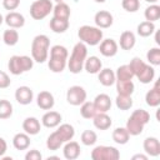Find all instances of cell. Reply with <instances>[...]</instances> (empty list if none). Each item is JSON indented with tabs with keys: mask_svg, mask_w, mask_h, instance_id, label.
<instances>
[{
	"mask_svg": "<svg viewBox=\"0 0 160 160\" xmlns=\"http://www.w3.org/2000/svg\"><path fill=\"white\" fill-rule=\"evenodd\" d=\"M150 121V114L144 109L134 110L126 121V130L130 135L136 136L140 135L145 128V125Z\"/></svg>",
	"mask_w": 160,
	"mask_h": 160,
	"instance_id": "obj_1",
	"label": "cell"
},
{
	"mask_svg": "<svg viewBox=\"0 0 160 160\" xmlns=\"http://www.w3.org/2000/svg\"><path fill=\"white\" fill-rule=\"evenodd\" d=\"M68 49L62 45H54L50 49V59L48 66L52 72H62L68 65Z\"/></svg>",
	"mask_w": 160,
	"mask_h": 160,
	"instance_id": "obj_2",
	"label": "cell"
},
{
	"mask_svg": "<svg viewBox=\"0 0 160 160\" xmlns=\"http://www.w3.org/2000/svg\"><path fill=\"white\" fill-rule=\"evenodd\" d=\"M129 66L132 70L134 76L138 78V80L142 84H150L155 78V70L151 65L144 62L140 58H132Z\"/></svg>",
	"mask_w": 160,
	"mask_h": 160,
	"instance_id": "obj_3",
	"label": "cell"
},
{
	"mask_svg": "<svg viewBox=\"0 0 160 160\" xmlns=\"http://www.w3.org/2000/svg\"><path fill=\"white\" fill-rule=\"evenodd\" d=\"M50 40L46 35H36L31 41V58L34 61L41 64L48 60Z\"/></svg>",
	"mask_w": 160,
	"mask_h": 160,
	"instance_id": "obj_4",
	"label": "cell"
},
{
	"mask_svg": "<svg viewBox=\"0 0 160 160\" xmlns=\"http://www.w3.org/2000/svg\"><path fill=\"white\" fill-rule=\"evenodd\" d=\"M88 56V48L84 42L79 41L75 44V46L72 48L70 59L68 60V68L70 70V72L72 74H79L82 69H84V62L85 59Z\"/></svg>",
	"mask_w": 160,
	"mask_h": 160,
	"instance_id": "obj_5",
	"label": "cell"
},
{
	"mask_svg": "<svg viewBox=\"0 0 160 160\" xmlns=\"http://www.w3.org/2000/svg\"><path fill=\"white\" fill-rule=\"evenodd\" d=\"M102 30L98 26H90V25H82L78 30V36L81 42L85 45L95 46L99 45L102 40Z\"/></svg>",
	"mask_w": 160,
	"mask_h": 160,
	"instance_id": "obj_6",
	"label": "cell"
},
{
	"mask_svg": "<svg viewBox=\"0 0 160 160\" xmlns=\"http://www.w3.org/2000/svg\"><path fill=\"white\" fill-rule=\"evenodd\" d=\"M34 66V60L26 55H14L9 59L8 68L12 75H21L25 71L31 70Z\"/></svg>",
	"mask_w": 160,
	"mask_h": 160,
	"instance_id": "obj_7",
	"label": "cell"
},
{
	"mask_svg": "<svg viewBox=\"0 0 160 160\" xmlns=\"http://www.w3.org/2000/svg\"><path fill=\"white\" fill-rule=\"evenodd\" d=\"M51 0H36L30 5V16L34 20H42L52 11Z\"/></svg>",
	"mask_w": 160,
	"mask_h": 160,
	"instance_id": "obj_8",
	"label": "cell"
},
{
	"mask_svg": "<svg viewBox=\"0 0 160 160\" xmlns=\"http://www.w3.org/2000/svg\"><path fill=\"white\" fill-rule=\"evenodd\" d=\"M119 158H120V152L114 146L99 145L94 148V150L91 151L92 160H118Z\"/></svg>",
	"mask_w": 160,
	"mask_h": 160,
	"instance_id": "obj_9",
	"label": "cell"
},
{
	"mask_svg": "<svg viewBox=\"0 0 160 160\" xmlns=\"http://www.w3.org/2000/svg\"><path fill=\"white\" fill-rule=\"evenodd\" d=\"M66 101L72 106H79L86 101V91L80 85L70 86L66 91Z\"/></svg>",
	"mask_w": 160,
	"mask_h": 160,
	"instance_id": "obj_10",
	"label": "cell"
},
{
	"mask_svg": "<svg viewBox=\"0 0 160 160\" xmlns=\"http://www.w3.org/2000/svg\"><path fill=\"white\" fill-rule=\"evenodd\" d=\"M118 48H119V45L114 39H105V40H101L99 44L100 54L102 56H106V58L115 56L118 52Z\"/></svg>",
	"mask_w": 160,
	"mask_h": 160,
	"instance_id": "obj_11",
	"label": "cell"
},
{
	"mask_svg": "<svg viewBox=\"0 0 160 160\" xmlns=\"http://www.w3.org/2000/svg\"><path fill=\"white\" fill-rule=\"evenodd\" d=\"M34 99V92L29 86H19L15 91V100L20 105H29Z\"/></svg>",
	"mask_w": 160,
	"mask_h": 160,
	"instance_id": "obj_12",
	"label": "cell"
},
{
	"mask_svg": "<svg viewBox=\"0 0 160 160\" xmlns=\"http://www.w3.org/2000/svg\"><path fill=\"white\" fill-rule=\"evenodd\" d=\"M36 104L42 110H51L55 105L54 95L49 91H40L36 96Z\"/></svg>",
	"mask_w": 160,
	"mask_h": 160,
	"instance_id": "obj_13",
	"label": "cell"
},
{
	"mask_svg": "<svg viewBox=\"0 0 160 160\" xmlns=\"http://www.w3.org/2000/svg\"><path fill=\"white\" fill-rule=\"evenodd\" d=\"M94 21H95V24H96L98 28H100V29H108V28H110L112 25L114 18H112V15L109 11L100 10V11H98L95 14Z\"/></svg>",
	"mask_w": 160,
	"mask_h": 160,
	"instance_id": "obj_14",
	"label": "cell"
},
{
	"mask_svg": "<svg viewBox=\"0 0 160 160\" xmlns=\"http://www.w3.org/2000/svg\"><path fill=\"white\" fill-rule=\"evenodd\" d=\"M145 101L150 108H156L160 105V84H159V81H155L154 86L146 92Z\"/></svg>",
	"mask_w": 160,
	"mask_h": 160,
	"instance_id": "obj_15",
	"label": "cell"
},
{
	"mask_svg": "<svg viewBox=\"0 0 160 160\" xmlns=\"http://www.w3.org/2000/svg\"><path fill=\"white\" fill-rule=\"evenodd\" d=\"M142 148H144V151L149 156H154L155 158V156L160 155V142H159L158 138H154V136L146 138L144 140Z\"/></svg>",
	"mask_w": 160,
	"mask_h": 160,
	"instance_id": "obj_16",
	"label": "cell"
},
{
	"mask_svg": "<svg viewBox=\"0 0 160 160\" xmlns=\"http://www.w3.org/2000/svg\"><path fill=\"white\" fill-rule=\"evenodd\" d=\"M4 21L6 22V25L9 28H12V29H20V28H22L25 25L24 15H21L20 12H16V11H10L4 18Z\"/></svg>",
	"mask_w": 160,
	"mask_h": 160,
	"instance_id": "obj_17",
	"label": "cell"
},
{
	"mask_svg": "<svg viewBox=\"0 0 160 160\" xmlns=\"http://www.w3.org/2000/svg\"><path fill=\"white\" fill-rule=\"evenodd\" d=\"M61 115L58 112V111H48L42 115L41 118V124L45 126V128H49V129H52V128H56L60 125L61 122Z\"/></svg>",
	"mask_w": 160,
	"mask_h": 160,
	"instance_id": "obj_18",
	"label": "cell"
},
{
	"mask_svg": "<svg viewBox=\"0 0 160 160\" xmlns=\"http://www.w3.org/2000/svg\"><path fill=\"white\" fill-rule=\"evenodd\" d=\"M40 129H41V124L34 116H29L22 121V130L28 135H36L40 132Z\"/></svg>",
	"mask_w": 160,
	"mask_h": 160,
	"instance_id": "obj_19",
	"label": "cell"
},
{
	"mask_svg": "<svg viewBox=\"0 0 160 160\" xmlns=\"http://www.w3.org/2000/svg\"><path fill=\"white\" fill-rule=\"evenodd\" d=\"M80 145L76 142V141H66V144L64 145V149H62V154H64V158L68 159V160H75L80 156Z\"/></svg>",
	"mask_w": 160,
	"mask_h": 160,
	"instance_id": "obj_20",
	"label": "cell"
},
{
	"mask_svg": "<svg viewBox=\"0 0 160 160\" xmlns=\"http://www.w3.org/2000/svg\"><path fill=\"white\" fill-rule=\"evenodd\" d=\"M94 105L98 112H108L111 108V99L108 94H99L94 99Z\"/></svg>",
	"mask_w": 160,
	"mask_h": 160,
	"instance_id": "obj_21",
	"label": "cell"
},
{
	"mask_svg": "<svg viewBox=\"0 0 160 160\" xmlns=\"http://www.w3.org/2000/svg\"><path fill=\"white\" fill-rule=\"evenodd\" d=\"M92 122H94V126L99 130H108L112 124L111 118L106 112H98L92 118Z\"/></svg>",
	"mask_w": 160,
	"mask_h": 160,
	"instance_id": "obj_22",
	"label": "cell"
},
{
	"mask_svg": "<svg viewBox=\"0 0 160 160\" xmlns=\"http://www.w3.org/2000/svg\"><path fill=\"white\" fill-rule=\"evenodd\" d=\"M136 39H135V34L132 31H124L120 35V40H119V45L122 50H131L135 46Z\"/></svg>",
	"mask_w": 160,
	"mask_h": 160,
	"instance_id": "obj_23",
	"label": "cell"
},
{
	"mask_svg": "<svg viewBox=\"0 0 160 160\" xmlns=\"http://www.w3.org/2000/svg\"><path fill=\"white\" fill-rule=\"evenodd\" d=\"M84 69L89 74H98L102 69V62L98 56H89L85 59Z\"/></svg>",
	"mask_w": 160,
	"mask_h": 160,
	"instance_id": "obj_24",
	"label": "cell"
},
{
	"mask_svg": "<svg viewBox=\"0 0 160 160\" xmlns=\"http://www.w3.org/2000/svg\"><path fill=\"white\" fill-rule=\"evenodd\" d=\"M98 79H99V82L102 85V86H111L112 84H115V72L106 68V69H101L99 72H98Z\"/></svg>",
	"mask_w": 160,
	"mask_h": 160,
	"instance_id": "obj_25",
	"label": "cell"
},
{
	"mask_svg": "<svg viewBox=\"0 0 160 160\" xmlns=\"http://www.w3.org/2000/svg\"><path fill=\"white\" fill-rule=\"evenodd\" d=\"M12 145L16 150H26L30 146V135L26 132H18L12 138Z\"/></svg>",
	"mask_w": 160,
	"mask_h": 160,
	"instance_id": "obj_26",
	"label": "cell"
},
{
	"mask_svg": "<svg viewBox=\"0 0 160 160\" xmlns=\"http://www.w3.org/2000/svg\"><path fill=\"white\" fill-rule=\"evenodd\" d=\"M116 82V91L119 95H129L131 96V94L134 92L135 85L132 82V80H115Z\"/></svg>",
	"mask_w": 160,
	"mask_h": 160,
	"instance_id": "obj_27",
	"label": "cell"
},
{
	"mask_svg": "<svg viewBox=\"0 0 160 160\" xmlns=\"http://www.w3.org/2000/svg\"><path fill=\"white\" fill-rule=\"evenodd\" d=\"M52 14H54V18L69 20L71 11H70L69 5L62 1V2H56V5L52 8Z\"/></svg>",
	"mask_w": 160,
	"mask_h": 160,
	"instance_id": "obj_28",
	"label": "cell"
},
{
	"mask_svg": "<svg viewBox=\"0 0 160 160\" xmlns=\"http://www.w3.org/2000/svg\"><path fill=\"white\" fill-rule=\"evenodd\" d=\"M50 29L56 32V34H62L69 29V20H64V19H58V18H51L50 22H49Z\"/></svg>",
	"mask_w": 160,
	"mask_h": 160,
	"instance_id": "obj_29",
	"label": "cell"
},
{
	"mask_svg": "<svg viewBox=\"0 0 160 160\" xmlns=\"http://www.w3.org/2000/svg\"><path fill=\"white\" fill-rule=\"evenodd\" d=\"M62 144H64V140H62V138L60 136V134H59L56 130H55L54 132H51V134L48 136L46 148H48L49 150H52V151L59 150Z\"/></svg>",
	"mask_w": 160,
	"mask_h": 160,
	"instance_id": "obj_30",
	"label": "cell"
},
{
	"mask_svg": "<svg viewBox=\"0 0 160 160\" xmlns=\"http://www.w3.org/2000/svg\"><path fill=\"white\" fill-rule=\"evenodd\" d=\"M130 139V134L128 132L126 128H116L112 131V140L119 145H125Z\"/></svg>",
	"mask_w": 160,
	"mask_h": 160,
	"instance_id": "obj_31",
	"label": "cell"
},
{
	"mask_svg": "<svg viewBox=\"0 0 160 160\" xmlns=\"http://www.w3.org/2000/svg\"><path fill=\"white\" fill-rule=\"evenodd\" d=\"M80 114L84 119H92L98 114V110L92 101H84L80 106Z\"/></svg>",
	"mask_w": 160,
	"mask_h": 160,
	"instance_id": "obj_32",
	"label": "cell"
},
{
	"mask_svg": "<svg viewBox=\"0 0 160 160\" xmlns=\"http://www.w3.org/2000/svg\"><path fill=\"white\" fill-rule=\"evenodd\" d=\"M56 131L60 134V136L62 138L64 142L72 140V138H74V135H75V129H74V126L70 125V124H61V125L58 128Z\"/></svg>",
	"mask_w": 160,
	"mask_h": 160,
	"instance_id": "obj_33",
	"label": "cell"
},
{
	"mask_svg": "<svg viewBox=\"0 0 160 160\" xmlns=\"http://www.w3.org/2000/svg\"><path fill=\"white\" fill-rule=\"evenodd\" d=\"M136 30H138V34H139L141 38H148V36H150V35L154 34V31H155V25H154V22L145 20V21H142V22H140V24L138 25V29H136Z\"/></svg>",
	"mask_w": 160,
	"mask_h": 160,
	"instance_id": "obj_34",
	"label": "cell"
},
{
	"mask_svg": "<svg viewBox=\"0 0 160 160\" xmlns=\"http://www.w3.org/2000/svg\"><path fill=\"white\" fill-rule=\"evenodd\" d=\"M132 78H134V74H132V70L129 66V64L119 66L116 72H115V79L116 80H122V81L124 80H132Z\"/></svg>",
	"mask_w": 160,
	"mask_h": 160,
	"instance_id": "obj_35",
	"label": "cell"
},
{
	"mask_svg": "<svg viewBox=\"0 0 160 160\" xmlns=\"http://www.w3.org/2000/svg\"><path fill=\"white\" fill-rule=\"evenodd\" d=\"M144 16L148 21H156L160 19V6L156 4H151L150 6H148L144 11Z\"/></svg>",
	"mask_w": 160,
	"mask_h": 160,
	"instance_id": "obj_36",
	"label": "cell"
},
{
	"mask_svg": "<svg viewBox=\"0 0 160 160\" xmlns=\"http://www.w3.org/2000/svg\"><path fill=\"white\" fill-rule=\"evenodd\" d=\"M2 40H4V42H5L6 45L14 46V45H16L18 41H19V32H18L15 29L10 28V29H8V30L4 31V34H2Z\"/></svg>",
	"mask_w": 160,
	"mask_h": 160,
	"instance_id": "obj_37",
	"label": "cell"
},
{
	"mask_svg": "<svg viewBox=\"0 0 160 160\" xmlns=\"http://www.w3.org/2000/svg\"><path fill=\"white\" fill-rule=\"evenodd\" d=\"M115 104H116L118 109L125 111V110L131 109V106H132V99L129 95H119L118 94V96L115 99Z\"/></svg>",
	"mask_w": 160,
	"mask_h": 160,
	"instance_id": "obj_38",
	"label": "cell"
},
{
	"mask_svg": "<svg viewBox=\"0 0 160 160\" xmlns=\"http://www.w3.org/2000/svg\"><path fill=\"white\" fill-rule=\"evenodd\" d=\"M12 115V104L9 100L1 99L0 100V119L5 120Z\"/></svg>",
	"mask_w": 160,
	"mask_h": 160,
	"instance_id": "obj_39",
	"label": "cell"
},
{
	"mask_svg": "<svg viewBox=\"0 0 160 160\" xmlns=\"http://www.w3.org/2000/svg\"><path fill=\"white\" fill-rule=\"evenodd\" d=\"M80 139H81V142H82L85 146H90V145H94V144L96 142L98 135H96V132L92 131V130H84V131L81 132Z\"/></svg>",
	"mask_w": 160,
	"mask_h": 160,
	"instance_id": "obj_40",
	"label": "cell"
},
{
	"mask_svg": "<svg viewBox=\"0 0 160 160\" xmlns=\"http://www.w3.org/2000/svg\"><path fill=\"white\" fill-rule=\"evenodd\" d=\"M146 59L151 66L160 65V49L159 48H151L146 52Z\"/></svg>",
	"mask_w": 160,
	"mask_h": 160,
	"instance_id": "obj_41",
	"label": "cell"
},
{
	"mask_svg": "<svg viewBox=\"0 0 160 160\" xmlns=\"http://www.w3.org/2000/svg\"><path fill=\"white\" fill-rule=\"evenodd\" d=\"M121 6L128 12H136L140 8V1L139 0H122Z\"/></svg>",
	"mask_w": 160,
	"mask_h": 160,
	"instance_id": "obj_42",
	"label": "cell"
},
{
	"mask_svg": "<svg viewBox=\"0 0 160 160\" xmlns=\"http://www.w3.org/2000/svg\"><path fill=\"white\" fill-rule=\"evenodd\" d=\"M10 84H11V80H10L9 75L5 71L0 70V89H6L10 86Z\"/></svg>",
	"mask_w": 160,
	"mask_h": 160,
	"instance_id": "obj_43",
	"label": "cell"
},
{
	"mask_svg": "<svg viewBox=\"0 0 160 160\" xmlns=\"http://www.w3.org/2000/svg\"><path fill=\"white\" fill-rule=\"evenodd\" d=\"M20 5V0H2V6L6 10H15Z\"/></svg>",
	"mask_w": 160,
	"mask_h": 160,
	"instance_id": "obj_44",
	"label": "cell"
},
{
	"mask_svg": "<svg viewBox=\"0 0 160 160\" xmlns=\"http://www.w3.org/2000/svg\"><path fill=\"white\" fill-rule=\"evenodd\" d=\"M41 154L40 151H38L36 149H32V150H29L25 155V160H41Z\"/></svg>",
	"mask_w": 160,
	"mask_h": 160,
	"instance_id": "obj_45",
	"label": "cell"
},
{
	"mask_svg": "<svg viewBox=\"0 0 160 160\" xmlns=\"http://www.w3.org/2000/svg\"><path fill=\"white\" fill-rule=\"evenodd\" d=\"M6 150H8V144H6V141H5L2 138H0V158H2V156L5 155Z\"/></svg>",
	"mask_w": 160,
	"mask_h": 160,
	"instance_id": "obj_46",
	"label": "cell"
},
{
	"mask_svg": "<svg viewBox=\"0 0 160 160\" xmlns=\"http://www.w3.org/2000/svg\"><path fill=\"white\" fill-rule=\"evenodd\" d=\"M136 159H141V160H146L148 159V155H142V154H136L132 156V160H136Z\"/></svg>",
	"mask_w": 160,
	"mask_h": 160,
	"instance_id": "obj_47",
	"label": "cell"
},
{
	"mask_svg": "<svg viewBox=\"0 0 160 160\" xmlns=\"http://www.w3.org/2000/svg\"><path fill=\"white\" fill-rule=\"evenodd\" d=\"M155 41H156L158 45L160 44V40H159V32H156V35H155Z\"/></svg>",
	"mask_w": 160,
	"mask_h": 160,
	"instance_id": "obj_48",
	"label": "cell"
},
{
	"mask_svg": "<svg viewBox=\"0 0 160 160\" xmlns=\"http://www.w3.org/2000/svg\"><path fill=\"white\" fill-rule=\"evenodd\" d=\"M145 1H146V2H150V4H155L158 0H145Z\"/></svg>",
	"mask_w": 160,
	"mask_h": 160,
	"instance_id": "obj_49",
	"label": "cell"
},
{
	"mask_svg": "<svg viewBox=\"0 0 160 160\" xmlns=\"http://www.w3.org/2000/svg\"><path fill=\"white\" fill-rule=\"evenodd\" d=\"M2 22H4V18H2V15L0 14V25H1Z\"/></svg>",
	"mask_w": 160,
	"mask_h": 160,
	"instance_id": "obj_50",
	"label": "cell"
},
{
	"mask_svg": "<svg viewBox=\"0 0 160 160\" xmlns=\"http://www.w3.org/2000/svg\"><path fill=\"white\" fill-rule=\"evenodd\" d=\"M95 1H96V2H105L106 0H95Z\"/></svg>",
	"mask_w": 160,
	"mask_h": 160,
	"instance_id": "obj_51",
	"label": "cell"
},
{
	"mask_svg": "<svg viewBox=\"0 0 160 160\" xmlns=\"http://www.w3.org/2000/svg\"><path fill=\"white\" fill-rule=\"evenodd\" d=\"M54 1H55V2H62L64 0H54Z\"/></svg>",
	"mask_w": 160,
	"mask_h": 160,
	"instance_id": "obj_52",
	"label": "cell"
}]
</instances>
